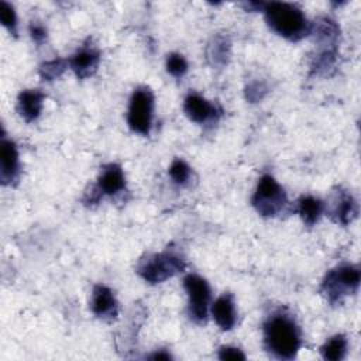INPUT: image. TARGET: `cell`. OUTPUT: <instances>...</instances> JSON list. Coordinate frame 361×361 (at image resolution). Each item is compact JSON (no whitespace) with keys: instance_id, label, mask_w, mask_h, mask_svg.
<instances>
[{"instance_id":"cell-5","label":"cell","mask_w":361,"mask_h":361,"mask_svg":"<svg viewBox=\"0 0 361 361\" xmlns=\"http://www.w3.org/2000/svg\"><path fill=\"white\" fill-rule=\"evenodd\" d=\"M360 285V269L354 265H343L330 271L323 283L322 290L330 302H337L343 296L357 290Z\"/></svg>"},{"instance_id":"cell-2","label":"cell","mask_w":361,"mask_h":361,"mask_svg":"<svg viewBox=\"0 0 361 361\" xmlns=\"http://www.w3.org/2000/svg\"><path fill=\"white\" fill-rule=\"evenodd\" d=\"M264 11L271 30L286 39L298 41L310 31L303 11L293 4L271 1L265 3Z\"/></svg>"},{"instance_id":"cell-16","label":"cell","mask_w":361,"mask_h":361,"mask_svg":"<svg viewBox=\"0 0 361 361\" xmlns=\"http://www.w3.org/2000/svg\"><path fill=\"white\" fill-rule=\"evenodd\" d=\"M313 30L314 38L320 45H323L324 48H333V45H336V41L340 35V28L333 20L322 17L316 21Z\"/></svg>"},{"instance_id":"cell-4","label":"cell","mask_w":361,"mask_h":361,"mask_svg":"<svg viewBox=\"0 0 361 361\" xmlns=\"http://www.w3.org/2000/svg\"><path fill=\"white\" fill-rule=\"evenodd\" d=\"M285 204L286 195L279 183L271 175L261 176L252 196V206L255 210L265 217H272L276 216Z\"/></svg>"},{"instance_id":"cell-19","label":"cell","mask_w":361,"mask_h":361,"mask_svg":"<svg viewBox=\"0 0 361 361\" xmlns=\"http://www.w3.org/2000/svg\"><path fill=\"white\" fill-rule=\"evenodd\" d=\"M320 353L324 360H330V361L343 360L347 353V338L341 334L331 337L320 348Z\"/></svg>"},{"instance_id":"cell-24","label":"cell","mask_w":361,"mask_h":361,"mask_svg":"<svg viewBox=\"0 0 361 361\" xmlns=\"http://www.w3.org/2000/svg\"><path fill=\"white\" fill-rule=\"evenodd\" d=\"M0 20L10 32L16 34V28H17L16 11H14V7L7 1H0Z\"/></svg>"},{"instance_id":"cell-25","label":"cell","mask_w":361,"mask_h":361,"mask_svg":"<svg viewBox=\"0 0 361 361\" xmlns=\"http://www.w3.org/2000/svg\"><path fill=\"white\" fill-rule=\"evenodd\" d=\"M245 93H247V99L250 100V102H258V100H261L262 97H264V94L267 93V86L262 83V82H254V83H251L248 87H247V90H245Z\"/></svg>"},{"instance_id":"cell-13","label":"cell","mask_w":361,"mask_h":361,"mask_svg":"<svg viewBox=\"0 0 361 361\" xmlns=\"http://www.w3.org/2000/svg\"><path fill=\"white\" fill-rule=\"evenodd\" d=\"M212 316L221 330L233 329L235 324V320H237L233 296L228 293L220 296L212 305Z\"/></svg>"},{"instance_id":"cell-7","label":"cell","mask_w":361,"mask_h":361,"mask_svg":"<svg viewBox=\"0 0 361 361\" xmlns=\"http://www.w3.org/2000/svg\"><path fill=\"white\" fill-rule=\"evenodd\" d=\"M183 286L189 296V316L196 323H203L207 316L210 288L199 275L190 274L183 279Z\"/></svg>"},{"instance_id":"cell-17","label":"cell","mask_w":361,"mask_h":361,"mask_svg":"<svg viewBox=\"0 0 361 361\" xmlns=\"http://www.w3.org/2000/svg\"><path fill=\"white\" fill-rule=\"evenodd\" d=\"M230 56V41L224 35H216L207 47V59L213 66H223Z\"/></svg>"},{"instance_id":"cell-3","label":"cell","mask_w":361,"mask_h":361,"mask_svg":"<svg viewBox=\"0 0 361 361\" xmlns=\"http://www.w3.org/2000/svg\"><path fill=\"white\" fill-rule=\"evenodd\" d=\"M185 269L182 257L172 251L148 255L138 265V274L149 283H159Z\"/></svg>"},{"instance_id":"cell-11","label":"cell","mask_w":361,"mask_h":361,"mask_svg":"<svg viewBox=\"0 0 361 361\" xmlns=\"http://www.w3.org/2000/svg\"><path fill=\"white\" fill-rule=\"evenodd\" d=\"M183 110L192 121L199 123V124H203V123L212 120L217 114L216 107L196 93H190L185 99Z\"/></svg>"},{"instance_id":"cell-14","label":"cell","mask_w":361,"mask_h":361,"mask_svg":"<svg viewBox=\"0 0 361 361\" xmlns=\"http://www.w3.org/2000/svg\"><path fill=\"white\" fill-rule=\"evenodd\" d=\"M124 186H126V179H124L123 169L116 164H110L104 166L96 188L102 195H116L120 190H123Z\"/></svg>"},{"instance_id":"cell-27","label":"cell","mask_w":361,"mask_h":361,"mask_svg":"<svg viewBox=\"0 0 361 361\" xmlns=\"http://www.w3.org/2000/svg\"><path fill=\"white\" fill-rule=\"evenodd\" d=\"M30 34L35 42H42L47 38V30L44 28V25L37 23H32L30 25Z\"/></svg>"},{"instance_id":"cell-15","label":"cell","mask_w":361,"mask_h":361,"mask_svg":"<svg viewBox=\"0 0 361 361\" xmlns=\"http://www.w3.org/2000/svg\"><path fill=\"white\" fill-rule=\"evenodd\" d=\"M357 214V203L353 199L351 195L345 192L337 193L334 197L333 209H331V216L334 221L341 223V224H348Z\"/></svg>"},{"instance_id":"cell-1","label":"cell","mask_w":361,"mask_h":361,"mask_svg":"<svg viewBox=\"0 0 361 361\" xmlns=\"http://www.w3.org/2000/svg\"><path fill=\"white\" fill-rule=\"evenodd\" d=\"M265 344L278 358L290 360L300 347V331L292 317L283 313L274 314L264 326Z\"/></svg>"},{"instance_id":"cell-10","label":"cell","mask_w":361,"mask_h":361,"mask_svg":"<svg viewBox=\"0 0 361 361\" xmlns=\"http://www.w3.org/2000/svg\"><path fill=\"white\" fill-rule=\"evenodd\" d=\"M92 310L102 319H113L117 316V300L107 286H94L92 295Z\"/></svg>"},{"instance_id":"cell-22","label":"cell","mask_w":361,"mask_h":361,"mask_svg":"<svg viewBox=\"0 0 361 361\" xmlns=\"http://www.w3.org/2000/svg\"><path fill=\"white\" fill-rule=\"evenodd\" d=\"M169 176L175 183L185 185L190 178V168L183 159L178 158L169 166Z\"/></svg>"},{"instance_id":"cell-6","label":"cell","mask_w":361,"mask_h":361,"mask_svg":"<svg viewBox=\"0 0 361 361\" xmlns=\"http://www.w3.org/2000/svg\"><path fill=\"white\" fill-rule=\"evenodd\" d=\"M152 109H154V96L148 87H138L134 90L128 113L127 123L130 128L138 134L147 135L151 128L152 121Z\"/></svg>"},{"instance_id":"cell-20","label":"cell","mask_w":361,"mask_h":361,"mask_svg":"<svg viewBox=\"0 0 361 361\" xmlns=\"http://www.w3.org/2000/svg\"><path fill=\"white\" fill-rule=\"evenodd\" d=\"M68 66V62L65 59H61V58H55L52 61H48L45 63L41 65L39 68V76L44 79V80H54L56 78H59L65 69Z\"/></svg>"},{"instance_id":"cell-26","label":"cell","mask_w":361,"mask_h":361,"mask_svg":"<svg viewBox=\"0 0 361 361\" xmlns=\"http://www.w3.org/2000/svg\"><path fill=\"white\" fill-rule=\"evenodd\" d=\"M220 360H245L244 353L235 347H221L219 350Z\"/></svg>"},{"instance_id":"cell-28","label":"cell","mask_w":361,"mask_h":361,"mask_svg":"<svg viewBox=\"0 0 361 361\" xmlns=\"http://www.w3.org/2000/svg\"><path fill=\"white\" fill-rule=\"evenodd\" d=\"M149 358H151V360H169L171 355H169L168 353H165L164 350H161V351H157L155 354L149 355Z\"/></svg>"},{"instance_id":"cell-18","label":"cell","mask_w":361,"mask_h":361,"mask_svg":"<svg viewBox=\"0 0 361 361\" xmlns=\"http://www.w3.org/2000/svg\"><path fill=\"white\" fill-rule=\"evenodd\" d=\"M322 210H323L322 202L313 196H303L298 202V212L302 220L307 226H312L319 220Z\"/></svg>"},{"instance_id":"cell-21","label":"cell","mask_w":361,"mask_h":361,"mask_svg":"<svg viewBox=\"0 0 361 361\" xmlns=\"http://www.w3.org/2000/svg\"><path fill=\"white\" fill-rule=\"evenodd\" d=\"M336 49L334 48H324L322 52H319L314 56V61L312 63V71L316 73H320L323 71L330 69L336 62Z\"/></svg>"},{"instance_id":"cell-23","label":"cell","mask_w":361,"mask_h":361,"mask_svg":"<svg viewBox=\"0 0 361 361\" xmlns=\"http://www.w3.org/2000/svg\"><path fill=\"white\" fill-rule=\"evenodd\" d=\"M166 71L175 78H182L188 71V62L182 55L171 54L166 58Z\"/></svg>"},{"instance_id":"cell-8","label":"cell","mask_w":361,"mask_h":361,"mask_svg":"<svg viewBox=\"0 0 361 361\" xmlns=\"http://www.w3.org/2000/svg\"><path fill=\"white\" fill-rule=\"evenodd\" d=\"M18 151L13 141L3 138L0 149V179L3 185H11L18 178Z\"/></svg>"},{"instance_id":"cell-12","label":"cell","mask_w":361,"mask_h":361,"mask_svg":"<svg viewBox=\"0 0 361 361\" xmlns=\"http://www.w3.org/2000/svg\"><path fill=\"white\" fill-rule=\"evenodd\" d=\"M42 102H44V93L37 89H28L23 90L18 94L17 102V110L20 116L27 121L31 123L35 118H38L41 110H42Z\"/></svg>"},{"instance_id":"cell-9","label":"cell","mask_w":361,"mask_h":361,"mask_svg":"<svg viewBox=\"0 0 361 361\" xmlns=\"http://www.w3.org/2000/svg\"><path fill=\"white\" fill-rule=\"evenodd\" d=\"M100 59L99 51L92 45H83L69 61L68 65L75 72V75L80 79H85L93 75L97 69Z\"/></svg>"}]
</instances>
